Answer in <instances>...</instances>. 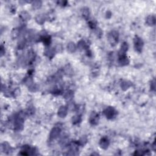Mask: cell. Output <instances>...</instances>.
Returning <instances> with one entry per match:
<instances>
[{
    "label": "cell",
    "instance_id": "6da1fadb",
    "mask_svg": "<svg viewBox=\"0 0 156 156\" xmlns=\"http://www.w3.org/2000/svg\"><path fill=\"white\" fill-rule=\"evenodd\" d=\"M108 40L112 46H115L118 43L119 34L116 31H112L108 35Z\"/></svg>",
    "mask_w": 156,
    "mask_h": 156
},
{
    "label": "cell",
    "instance_id": "7a4b0ae2",
    "mask_svg": "<svg viewBox=\"0 0 156 156\" xmlns=\"http://www.w3.org/2000/svg\"><path fill=\"white\" fill-rule=\"evenodd\" d=\"M134 48L136 51L138 52H141L143 50V45H144V43H143V40L141 39L140 37H138V36H135V37L134 39Z\"/></svg>",
    "mask_w": 156,
    "mask_h": 156
},
{
    "label": "cell",
    "instance_id": "3957f363",
    "mask_svg": "<svg viewBox=\"0 0 156 156\" xmlns=\"http://www.w3.org/2000/svg\"><path fill=\"white\" fill-rule=\"evenodd\" d=\"M104 113L107 118L112 119L116 115L117 111L112 107H109L104 111Z\"/></svg>",
    "mask_w": 156,
    "mask_h": 156
},
{
    "label": "cell",
    "instance_id": "277c9868",
    "mask_svg": "<svg viewBox=\"0 0 156 156\" xmlns=\"http://www.w3.org/2000/svg\"><path fill=\"white\" fill-rule=\"evenodd\" d=\"M61 129L59 127H54L52 128V129L51 130L50 134V139L51 140H55L59 137L61 134Z\"/></svg>",
    "mask_w": 156,
    "mask_h": 156
},
{
    "label": "cell",
    "instance_id": "5b68a950",
    "mask_svg": "<svg viewBox=\"0 0 156 156\" xmlns=\"http://www.w3.org/2000/svg\"><path fill=\"white\" fill-rule=\"evenodd\" d=\"M99 114L97 113V112H93L91 113L89 118V122L90 124L93 126H96L98 124L99 122Z\"/></svg>",
    "mask_w": 156,
    "mask_h": 156
},
{
    "label": "cell",
    "instance_id": "8992f818",
    "mask_svg": "<svg viewBox=\"0 0 156 156\" xmlns=\"http://www.w3.org/2000/svg\"><path fill=\"white\" fill-rule=\"evenodd\" d=\"M129 48V45L128 43L124 42L121 45L120 50L118 52V57H121V56H126V52L128 51Z\"/></svg>",
    "mask_w": 156,
    "mask_h": 156
},
{
    "label": "cell",
    "instance_id": "52a82bcc",
    "mask_svg": "<svg viewBox=\"0 0 156 156\" xmlns=\"http://www.w3.org/2000/svg\"><path fill=\"white\" fill-rule=\"evenodd\" d=\"M109 140L108 138L106 137H103L99 141V145H100L101 148L103 149H107L109 146Z\"/></svg>",
    "mask_w": 156,
    "mask_h": 156
},
{
    "label": "cell",
    "instance_id": "ba28073f",
    "mask_svg": "<svg viewBox=\"0 0 156 156\" xmlns=\"http://www.w3.org/2000/svg\"><path fill=\"white\" fill-rule=\"evenodd\" d=\"M67 113H68V108L66 106L60 107L57 112V115L60 118H65L67 116Z\"/></svg>",
    "mask_w": 156,
    "mask_h": 156
},
{
    "label": "cell",
    "instance_id": "9c48e42d",
    "mask_svg": "<svg viewBox=\"0 0 156 156\" xmlns=\"http://www.w3.org/2000/svg\"><path fill=\"white\" fill-rule=\"evenodd\" d=\"M1 151H2L3 152H4V153L9 154L10 151H11L12 148L11 146H10V145L9 144L8 142L4 141V143H3L2 144H1Z\"/></svg>",
    "mask_w": 156,
    "mask_h": 156
},
{
    "label": "cell",
    "instance_id": "30bf717a",
    "mask_svg": "<svg viewBox=\"0 0 156 156\" xmlns=\"http://www.w3.org/2000/svg\"><path fill=\"white\" fill-rule=\"evenodd\" d=\"M118 63L120 66H126L129 63V60L126 56H121L118 58Z\"/></svg>",
    "mask_w": 156,
    "mask_h": 156
},
{
    "label": "cell",
    "instance_id": "8fae6325",
    "mask_svg": "<svg viewBox=\"0 0 156 156\" xmlns=\"http://www.w3.org/2000/svg\"><path fill=\"white\" fill-rule=\"evenodd\" d=\"M45 55H46L47 57L51 59L55 55L56 53V50L53 48H47L46 50H45Z\"/></svg>",
    "mask_w": 156,
    "mask_h": 156
},
{
    "label": "cell",
    "instance_id": "7c38bea8",
    "mask_svg": "<svg viewBox=\"0 0 156 156\" xmlns=\"http://www.w3.org/2000/svg\"><path fill=\"white\" fill-rule=\"evenodd\" d=\"M46 19V17L44 14H39L35 17V21L38 24L43 25Z\"/></svg>",
    "mask_w": 156,
    "mask_h": 156
},
{
    "label": "cell",
    "instance_id": "4fadbf2b",
    "mask_svg": "<svg viewBox=\"0 0 156 156\" xmlns=\"http://www.w3.org/2000/svg\"><path fill=\"white\" fill-rule=\"evenodd\" d=\"M147 25L150 26H152L155 24V18L154 15H149L146 19Z\"/></svg>",
    "mask_w": 156,
    "mask_h": 156
},
{
    "label": "cell",
    "instance_id": "5bb4252c",
    "mask_svg": "<svg viewBox=\"0 0 156 156\" xmlns=\"http://www.w3.org/2000/svg\"><path fill=\"white\" fill-rule=\"evenodd\" d=\"M19 17L21 20L24 21L29 20L31 19L30 14L26 11H21L19 14Z\"/></svg>",
    "mask_w": 156,
    "mask_h": 156
},
{
    "label": "cell",
    "instance_id": "9a60e30c",
    "mask_svg": "<svg viewBox=\"0 0 156 156\" xmlns=\"http://www.w3.org/2000/svg\"><path fill=\"white\" fill-rule=\"evenodd\" d=\"M41 41H42L46 46H49L51 42V39L50 35H43L41 36Z\"/></svg>",
    "mask_w": 156,
    "mask_h": 156
},
{
    "label": "cell",
    "instance_id": "2e32d148",
    "mask_svg": "<svg viewBox=\"0 0 156 156\" xmlns=\"http://www.w3.org/2000/svg\"><path fill=\"white\" fill-rule=\"evenodd\" d=\"M76 49H77V46H76L75 43L74 42H71L68 43V45H67V50L71 53H73V52H74L76 51Z\"/></svg>",
    "mask_w": 156,
    "mask_h": 156
},
{
    "label": "cell",
    "instance_id": "e0dca14e",
    "mask_svg": "<svg viewBox=\"0 0 156 156\" xmlns=\"http://www.w3.org/2000/svg\"><path fill=\"white\" fill-rule=\"evenodd\" d=\"M131 86H132L131 82H129V81H123L122 82H121V88L123 90H124V91H126V90H128V88H129Z\"/></svg>",
    "mask_w": 156,
    "mask_h": 156
},
{
    "label": "cell",
    "instance_id": "ac0fdd59",
    "mask_svg": "<svg viewBox=\"0 0 156 156\" xmlns=\"http://www.w3.org/2000/svg\"><path fill=\"white\" fill-rule=\"evenodd\" d=\"M77 47L80 50H87V48H88V45L87 44L86 41L84 40H81L78 42L77 43Z\"/></svg>",
    "mask_w": 156,
    "mask_h": 156
},
{
    "label": "cell",
    "instance_id": "d6986e66",
    "mask_svg": "<svg viewBox=\"0 0 156 156\" xmlns=\"http://www.w3.org/2000/svg\"><path fill=\"white\" fill-rule=\"evenodd\" d=\"M90 10L88 8H84L82 10V15L85 19H88L90 16Z\"/></svg>",
    "mask_w": 156,
    "mask_h": 156
},
{
    "label": "cell",
    "instance_id": "ffe728a7",
    "mask_svg": "<svg viewBox=\"0 0 156 156\" xmlns=\"http://www.w3.org/2000/svg\"><path fill=\"white\" fill-rule=\"evenodd\" d=\"M42 2L41 1H34L32 3V8L34 9H39L41 7Z\"/></svg>",
    "mask_w": 156,
    "mask_h": 156
},
{
    "label": "cell",
    "instance_id": "44dd1931",
    "mask_svg": "<svg viewBox=\"0 0 156 156\" xmlns=\"http://www.w3.org/2000/svg\"><path fill=\"white\" fill-rule=\"evenodd\" d=\"M81 120H82V119H81V115H74V117H73L72 118V122L73 124H77L78 123H81Z\"/></svg>",
    "mask_w": 156,
    "mask_h": 156
},
{
    "label": "cell",
    "instance_id": "7402d4cb",
    "mask_svg": "<svg viewBox=\"0 0 156 156\" xmlns=\"http://www.w3.org/2000/svg\"><path fill=\"white\" fill-rule=\"evenodd\" d=\"M20 35V30L19 29H14L11 32V37L13 39H15Z\"/></svg>",
    "mask_w": 156,
    "mask_h": 156
},
{
    "label": "cell",
    "instance_id": "603a6c76",
    "mask_svg": "<svg viewBox=\"0 0 156 156\" xmlns=\"http://www.w3.org/2000/svg\"><path fill=\"white\" fill-rule=\"evenodd\" d=\"M65 98L67 100H70L73 97V93L71 91H67L64 95Z\"/></svg>",
    "mask_w": 156,
    "mask_h": 156
},
{
    "label": "cell",
    "instance_id": "cb8c5ba5",
    "mask_svg": "<svg viewBox=\"0 0 156 156\" xmlns=\"http://www.w3.org/2000/svg\"><path fill=\"white\" fill-rule=\"evenodd\" d=\"M95 29V33L97 36L98 38H101V36L103 35V31H101V29L100 28H97Z\"/></svg>",
    "mask_w": 156,
    "mask_h": 156
},
{
    "label": "cell",
    "instance_id": "d4e9b609",
    "mask_svg": "<svg viewBox=\"0 0 156 156\" xmlns=\"http://www.w3.org/2000/svg\"><path fill=\"white\" fill-rule=\"evenodd\" d=\"M25 44H26V41H25V40L24 39H22L19 41L18 46H19V48L20 49H23L25 47Z\"/></svg>",
    "mask_w": 156,
    "mask_h": 156
},
{
    "label": "cell",
    "instance_id": "484cf974",
    "mask_svg": "<svg viewBox=\"0 0 156 156\" xmlns=\"http://www.w3.org/2000/svg\"><path fill=\"white\" fill-rule=\"evenodd\" d=\"M87 138L86 137H82L81 138V139L79 140V141H78V145H84L86 143H87Z\"/></svg>",
    "mask_w": 156,
    "mask_h": 156
},
{
    "label": "cell",
    "instance_id": "4316f807",
    "mask_svg": "<svg viewBox=\"0 0 156 156\" xmlns=\"http://www.w3.org/2000/svg\"><path fill=\"white\" fill-rule=\"evenodd\" d=\"M88 26H89L90 28L92 29H95L97 28L96 23L93 21H90L89 22H88Z\"/></svg>",
    "mask_w": 156,
    "mask_h": 156
},
{
    "label": "cell",
    "instance_id": "83f0119b",
    "mask_svg": "<svg viewBox=\"0 0 156 156\" xmlns=\"http://www.w3.org/2000/svg\"><path fill=\"white\" fill-rule=\"evenodd\" d=\"M0 53H1V56H3L5 54V49L3 45H1V48H0Z\"/></svg>",
    "mask_w": 156,
    "mask_h": 156
},
{
    "label": "cell",
    "instance_id": "f1b7e54d",
    "mask_svg": "<svg viewBox=\"0 0 156 156\" xmlns=\"http://www.w3.org/2000/svg\"><path fill=\"white\" fill-rule=\"evenodd\" d=\"M155 81L153 80L151 82V88L152 90H155Z\"/></svg>",
    "mask_w": 156,
    "mask_h": 156
},
{
    "label": "cell",
    "instance_id": "f546056e",
    "mask_svg": "<svg viewBox=\"0 0 156 156\" xmlns=\"http://www.w3.org/2000/svg\"><path fill=\"white\" fill-rule=\"evenodd\" d=\"M58 3H59V4H61V6H65V5H67V1H59L58 2Z\"/></svg>",
    "mask_w": 156,
    "mask_h": 156
}]
</instances>
